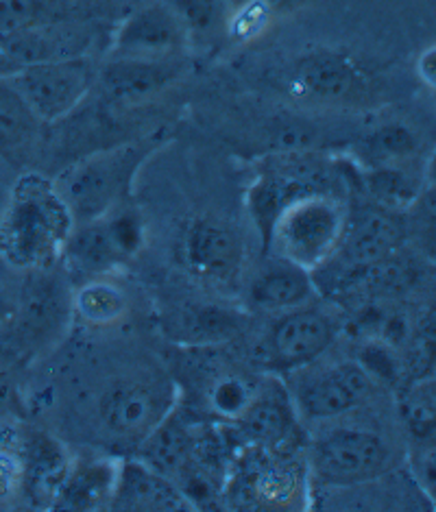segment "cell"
Segmentation results:
<instances>
[{"label": "cell", "instance_id": "cell-5", "mask_svg": "<svg viewBox=\"0 0 436 512\" xmlns=\"http://www.w3.org/2000/svg\"><path fill=\"white\" fill-rule=\"evenodd\" d=\"M177 406L175 386L162 375H125L107 384L96 401V419L116 443L140 445Z\"/></svg>", "mask_w": 436, "mask_h": 512}, {"label": "cell", "instance_id": "cell-13", "mask_svg": "<svg viewBox=\"0 0 436 512\" xmlns=\"http://www.w3.org/2000/svg\"><path fill=\"white\" fill-rule=\"evenodd\" d=\"M402 240L404 227L395 210H386L382 205L367 207L356 216H347L341 245L323 266H336L338 275L360 277L389 260Z\"/></svg>", "mask_w": 436, "mask_h": 512}, {"label": "cell", "instance_id": "cell-17", "mask_svg": "<svg viewBox=\"0 0 436 512\" xmlns=\"http://www.w3.org/2000/svg\"><path fill=\"white\" fill-rule=\"evenodd\" d=\"M336 338V325L314 308H295L280 316L271 327L269 360L280 369H306L330 349Z\"/></svg>", "mask_w": 436, "mask_h": 512}, {"label": "cell", "instance_id": "cell-32", "mask_svg": "<svg viewBox=\"0 0 436 512\" xmlns=\"http://www.w3.org/2000/svg\"><path fill=\"white\" fill-rule=\"evenodd\" d=\"M166 3L184 20L192 42L225 31V20L229 14L227 0H166Z\"/></svg>", "mask_w": 436, "mask_h": 512}, {"label": "cell", "instance_id": "cell-4", "mask_svg": "<svg viewBox=\"0 0 436 512\" xmlns=\"http://www.w3.org/2000/svg\"><path fill=\"white\" fill-rule=\"evenodd\" d=\"M341 181L336 164L310 151H282L271 155L260 166V173L249 188V214L256 223L262 242L269 238L271 225L286 205L312 192H332Z\"/></svg>", "mask_w": 436, "mask_h": 512}, {"label": "cell", "instance_id": "cell-37", "mask_svg": "<svg viewBox=\"0 0 436 512\" xmlns=\"http://www.w3.org/2000/svg\"><path fill=\"white\" fill-rule=\"evenodd\" d=\"M436 53H434V48H428L426 53H423L421 57H419V62H417V72H419V77L426 81L428 85H434V75H436Z\"/></svg>", "mask_w": 436, "mask_h": 512}, {"label": "cell", "instance_id": "cell-2", "mask_svg": "<svg viewBox=\"0 0 436 512\" xmlns=\"http://www.w3.org/2000/svg\"><path fill=\"white\" fill-rule=\"evenodd\" d=\"M162 146L160 133L147 138L123 142L96 151L70 164L55 179L75 225L105 216L114 207L127 203L142 166Z\"/></svg>", "mask_w": 436, "mask_h": 512}, {"label": "cell", "instance_id": "cell-18", "mask_svg": "<svg viewBox=\"0 0 436 512\" xmlns=\"http://www.w3.org/2000/svg\"><path fill=\"white\" fill-rule=\"evenodd\" d=\"M55 275V266L27 271L22 310L11 334H20L27 343H48L70 319V292Z\"/></svg>", "mask_w": 436, "mask_h": 512}, {"label": "cell", "instance_id": "cell-8", "mask_svg": "<svg viewBox=\"0 0 436 512\" xmlns=\"http://www.w3.org/2000/svg\"><path fill=\"white\" fill-rule=\"evenodd\" d=\"M96 66L90 55L27 64L9 72L24 101L44 125H53L83 103L96 83Z\"/></svg>", "mask_w": 436, "mask_h": 512}, {"label": "cell", "instance_id": "cell-35", "mask_svg": "<svg viewBox=\"0 0 436 512\" xmlns=\"http://www.w3.org/2000/svg\"><path fill=\"white\" fill-rule=\"evenodd\" d=\"M367 188L375 197V201H380L382 207L386 210H395L402 203H408L413 199V184H410L408 177L399 170L389 166H373L371 173L367 175Z\"/></svg>", "mask_w": 436, "mask_h": 512}, {"label": "cell", "instance_id": "cell-15", "mask_svg": "<svg viewBox=\"0 0 436 512\" xmlns=\"http://www.w3.org/2000/svg\"><path fill=\"white\" fill-rule=\"evenodd\" d=\"M96 29L86 20H59L16 33L0 35V53L11 68L51 62V59L88 55Z\"/></svg>", "mask_w": 436, "mask_h": 512}, {"label": "cell", "instance_id": "cell-12", "mask_svg": "<svg viewBox=\"0 0 436 512\" xmlns=\"http://www.w3.org/2000/svg\"><path fill=\"white\" fill-rule=\"evenodd\" d=\"M371 388V373L360 362H338L299 375L290 399L304 419L330 421L358 408L371 395Z\"/></svg>", "mask_w": 436, "mask_h": 512}, {"label": "cell", "instance_id": "cell-28", "mask_svg": "<svg viewBox=\"0 0 436 512\" xmlns=\"http://www.w3.org/2000/svg\"><path fill=\"white\" fill-rule=\"evenodd\" d=\"M256 390L258 384H253L247 375L225 371L210 384L205 399L218 419L236 423L251 404V399L256 397Z\"/></svg>", "mask_w": 436, "mask_h": 512}, {"label": "cell", "instance_id": "cell-31", "mask_svg": "<svg viewBox=\"0 0 436 512\" xmlns=\"http://www.w3.org/2000/svg\"><path fill=\"white\" fill-rule=\"evenodd\" d=\"M24 484V441L16 428L0 421V504L22 497Z\"/></svg>", "mask_w": 436, "mask_h": 512}, {"label": "cell", "instance_id": "cell-3", "mask_svg": "<svg viewBox=\"0 0 436 512\" xmlns=\"http://www.w3.org/2000/svg\"><path fill=\"white\" fill-rule=\"evenodd\" d=\"M347 207L338 194L312 192L286 205L271 225L264 247L275 258L314 273L341 245Z\"/></svg>", "mask_w": 436, "mask_h": 512}, {"label": "cell", "instance_id": "cell-23", "mask_svg": "<svg viewBox=\"0 0 436 512\" xmlns=\"http://www.w3.org/2000/svg\"><path fill=\"white\" fill-rule=\"evenodd\" d=\"M70 462L66 447L48 434H35L31 441H24L22 497L31 499L33 506L51 508Z\"/></svg>", "mask_w": 436, "mask_h": 512}, {"label": "cell", "instance_id": "cell-22", "mask_svg": "<svg viewBox=\"0 0 436 512\" xmlns=\"http://www.w3.org/2000/svg\"><path fill=\"white\" fill-rule=\"evenodd\" d=\"M317 279L306 268L275 258L249 286L251 306L262 312L284 314L304 308L317 297Z\"/></svg>", "mask_w": 436, "mask_h": 512}, {"label": "cell", "instance_id": "cell-29", "mask_svg": "<svg viewBox=\"0 0 436 512\" xmlns=\"http://www.w3.org/2000/svg\"><path fill=\"white\" fill-rule=\"evenodd\" d=\"M417 149V136L402 123H389L373 129L362 140V153L373 166H389L404 160Z\"/></svg>", "mask_w": 436, "mask_h": 512}, {"label": "cell", "instance_id": "cell-10", "mask_svg": "<svg viewBox=\"0 0 436 512\" xmlns=\"http://www.w3.org/2000/svg\"><path fill=\"white\" fill-rule=\"evenodd\" d=\"M181 264L199 282L214 288H232L245 264V247L236 231L212 216L195 218L181 234Z\"/></svg>", "mask_w": 436, "mask_h": 512}, {"label": "cell", "instance_id": "cell-33", "mask_svg": "<svg viewBox=\"0 0 436 512\" xmlns=\"http://www.w3.org/2000/svg\"><path fill=\"white\" fill-rule=\"evenodd\" d=\"M27 271L0 255V336L11 334L22 310Z\"/></svg>", "mask_w": 436, "mask_h": 512}, {"label": "cell", "instance_id": "cell-36", "mask_svg": "<svg viewBox=\"0 0 436 512\" xmlns=\"http://www.w3.org/2000/svg\"><path fill=\"white\" fill-rule=\"evenodd\" d=\"M410 473L419 489L428 497H434V478H436V462H434V445L432 441L423 445L410 460Z\"/></svg>", "mask_w": 436, "mask_h": 512}, {"label": "cell", "instance_id": "cell-1", "mask_svg": "<svg viewBox=\"0 0 436 512\" xmlns=\"http://www.w3.org/2000/svg\"><path fill=\"white\" fill-rule=\"evenodd\" d=\"M72 229L66 201L42 173H22L0 203V255L24 271L62 262Z\"/></svg>", "mask_w": 436, "mask_h": 512}, {"label": "cell", "instance_id": "cell-16", "mask_svg": "<svg viewBox=\"0 0 436 512\" xmlns=\"http://www.w3.org/2000/svg\"><path fill=\"white\" fill-rule=\"evenodd\" d=\"M186 72V57L173 59H136L109 57V62L96 70L94 88L112 103L136 105L171 88Z\"/></svg>", "mask_w": 436, "mask_h": 512}, {"label": "cell", "instance_id": "cell-21", "mask_svg": "<svg viewBox=\"0 0 436 512\" xmlns=\"http://www.w3.org/2000/svg\"><path fill=\"white\" fill-rule=\"evenodd\" d=\"M118 458L83 456L70 462L51 508L55 510H99L109 508L118 478Z\"/></svg>", "mask_w": 436, "mask_h": 512}, {"label": "cell", "instance_id": "cell-9", "mask_svg": "<svg viewBox=\"0 0 436 512\" xmlns=\"http://www.w3.org/2000/svg\"><path fill=\"white\" fill-rule=\"evenodd\" d=\"M391 465V449L380 434L362 428H338L314 445L310 478L334 489H349L382 478Z\"/></svg>", "mask_w": 436, "mask_h": 512}, {"label": "cell", "instance_id": "cell-38", "mask_svg": "<svg viewBox=\"0 0 436 512\" xmlns=\"http://www.w3.org/2000/svg\"><path fill=\"white\" fill-rule=\"evenodd\" d=\"M242 3H249V0H227V5L229 7H236V5H242ZM258 3H264V5H269L275 14L280 9H284L286 5H288V0H258Z\"/></svg>", "mask_w": 436, "mask_h": 512}, {"label": "cell", "instance_id": "cell-30", "mask_svg": "<svg viewBox=\"0 0 436 512\" xmlns=\"http://www.w3.org/2000/svg\"><path fill=\"white\" fill-rule=\"evenodd\" d=\"M399 414H402V421L406 423L408 432L413 434L417 441H432L436 419L432 377L419 380L404 390V395L399 397Z\"/></svg>", "mask_w": 436, "mask_h": 512}, {"label": "cell", "instance_id": "cell-25", "mask_svg": "<svg viewBox=\"0 0 436 512\" xmlns=\"http://www.w3.org/2000/svg\"><path fill=\"white\" fill-rule=\"evenodd\" d=\"M197 445H199V441H197L195 432H192L190 425L184 423V419H179L173 410L138 445V449H140L138 458H142L147 465L168 475V478L175 482L177 475L184 471L192 454H195Z\"/></svg>", "mask_w": 436, "mask_h": 512}, {"label": "cell", "instance_id": "cell-6", "mask_svg": "<svg viewBox=\"0 0 436 512\" xmlns=\"http://www.w3.org/2000/svg\"><path fill=\"white\" fill-rule=\"evenodd\" d=\"M223 495L236 499L240 508H304L310 495L308 465L288 456L286 449L253 445L238 458Z\"/></svg>", "mask_w": 436, "mask_h": 512}, {"label": "cell", "instance_id": "cell-14", "mask_svg": "<svg viewBox=\"0 0 436 512\" xmlns=\"http://www.w3.org/2000/svg\"><path fill=\"white\" fill-rule=\"evenodd\" d=\"M290 90L299 99L341 105L360 96L365 90V77L349 55L319 48L301 55L293 64Z\"/></svg>", "mask_w": 436, "mask_h": 512}, {"label": "cell", "instance_id": "cell-26", "mask_svg": "<svg viewBox=\"0 0 436 512\" xmlns=\"http://www.w3.org/2000/svg\"><path fill=\"white\" fill-rule=\"evenodd\" d=\"M42 120L35 116L29 103L9 75L0 77V151H18L38 138Z\"/></svg>", "mask_w": 436, "mask_h": 512}, {"label": "cell", "instance_id": "cell-39", "mask_svg": "<svg viewBox=\"0 0 436 512\" xmlns=\"http://www.w3.org/2000/svg\"><path fill=\"white\" fill-rule=\"evenodd\" d=\"M11 70H14V68H11V64L7 62V59H5V55L3 53H0V77H3V75H9V72Z\"/></svg>", "mask_w": 436, "mask_h": 512}, {"label": "cell", "instance_id": "cell-24", "mask_svg": "<svg viewBox=\"0 0 436 512\" xmlns=\"http://www.w3.org/2000/svg\"><path fill=\"white\" fill-rule=\"evenodd\" d=\"M70 312L75 319L92 329H109L123 323L131 312L127 288L114 275L81 279L70 292Z\"/></svg>", "mask_w": 436, "mask_h": 512}, {"label": "cell", "instance_id": "cell-20", "mask_svg": "<svg viewBox=\"0 0 436 512\" xmlns=\"http://www.w3.org/2000/svg\"><path fill=\"white\" fill-rule=\"evenodd\" d=\"M297 410L286 388L277 382L262 384L247 410L236 421L253 445L269 449H288L297 434Z\"/></svg>", "mask_w": 436, "mask_h": 512}, {"label": "cell", "instance_id": "cell-7", "mask_svg": "<svg viewBox=\"0 0 436 512\" xmlns=\"http://www.w3.org/2000/svg\"><path fill=\"white\" fill-rule=\"evenodd\" d=\"M144 247V221L127 203L105 216L75 225L62 253L70 275L81 279L114 275Z\"/></svg>", "mask_w": 436, "mask_h": 512}, {"label": "cell", "instance_id": "cell-19", "mask_svg": "<svg viewBox=\"0 0 436 512\" xmlns=\"http://www.w3.org/2000/svg\"><path fill=\"white\" fill-rule=\"evenodd\" d=\"M109 508L127 512H179L190 510L179 486L147 465L142 458L120 460L116 489Z\"/></svg>", "mask_w": 436, "mask_h": 512}, {"label": "cell", "instance_id": "cell-34", "mask_svg": "<svg viewBox=\"0 0 436 512\" xmlns=\"http://www.w3.org/2000/svg\"><path fill=\"white\" fill-rule=\"evenodd\" d=\"M273 16L275 11L269 5L258 3V0H249V3L229 7V14L225 20V35L234 42H251L269 27Z\"/></svg>", "mask_w": 436, "mask_h": 512}, {"label": "cell", "instance_id": "cell-11", "mask_svg": "<svg viewBox=\"0 0 436 512\" xmlns=\"http://www.w3.org/2000/svg\"><path fill=\"white\" fill-rule=\"evenodd\" d=\"M192 40L184 20L166 0H149L123 18L112 35V57H186Z\"/></svg>", "mask_w": 436, "mask_h": 512}, {"label": "cell", "instance_id": "cell-27", "mask_svg": "<svg viewBox=\"0 0 436 512\" xmlns=\"http://www.w3.org/2000/svg\"><path fill=\"white\" fill-rule=\"evenodd\" d=\"M72 5V0H0V35L48 22L75 20Z\"/></svg>", "mask_w": 436, "mask_h": 512}]
</instances>
